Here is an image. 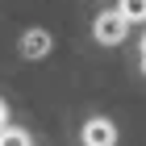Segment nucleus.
<instances>
[{"instance_id":"1","label":"nucleus","mask_w":146,"mask_h":146,"mask_svg":"<svg viewBox=\"0 0 146 146\" xmlns=\"http://www.w3.org/2000/svg\"><path fill=\"white\" fill-rule=\"evenodd\" d=\"M125 29H129V21H125L117 9H113V13H100V17L92 21V34H96V42H104V46H117L125 38Z\"/></svg>"},{"instance_id":"2","label":"nucleus","mask_w":146,"mask_h":146,"mask_svg":"<svg viewBox=\"0 0 146 146\" xmlns=\"http://www.w3.org/2000/svg\"><path fill=\"white\" fill-rule=\"evenodd\" d=\"M84 146H117V125L104 117H92L84 125Z\"/></svg>"},{"instance_id":"3","label":"nucleus","mask_w":146,"mask_h":146,"mask_svg":"<svg viewBox=\"0 0 146 146\" xmlns=\"http://www.w3.org/2000/svg\"><path fill=\"white\" fill-rule=\"evenodd\" d=\"M21 50L29 58H42L46 50H50V34H46V29H29V34L21 38Z\"/></svg>"},{"instance_id":"4","label":"nucleus","mask_w":146,"mask_h":146,"mask_svg":"<svg viewBox=\"0 0 146 146\" xmlns=\"http://www.w3.org/2000/svg\"><path fill=\"white\" fill-rule=\"evenodd\" d=\"M117 13L125 21H146V0H117Z\"/></svg>"},{"instance_id":"5","label":"nucleus","mask_w":146,"mask_h":146,"mask_svg":"<svg viewBox=\"0 0 146 146\" xmlns=\"http://www.w3.org/2000/svg\"><path fill=\"white\" fill-rule=\"evenodd\" d=\"M0 146H29V138H25V129H4V134H0Z\"/></svg>"},{"instance_id":"6","label":"nucleus","mask_w":146,"mask_h":146,"mask_svg":"<svg viewBox=\"0 0 146 146\" xmlns=\"http://www.w3.org/2000/svg\"><path fill=\"white\" fill-rule=\"evenodd\" d=\"M142 54H146V38H142Z\"/></svg>"},{"instance_id":"7","label":"nucleus","mask_w":146,"mask_h":146,"mask_svg":"<svg viewBox=\"0 0 146 146\" xmlns=\"http://www.w3.org/2000/svg\"><path fill=\"white\" fill-rule=\"evenodd\" d=\"M142 71H146V54H142Z\"/></svg>"}]
</instances>
